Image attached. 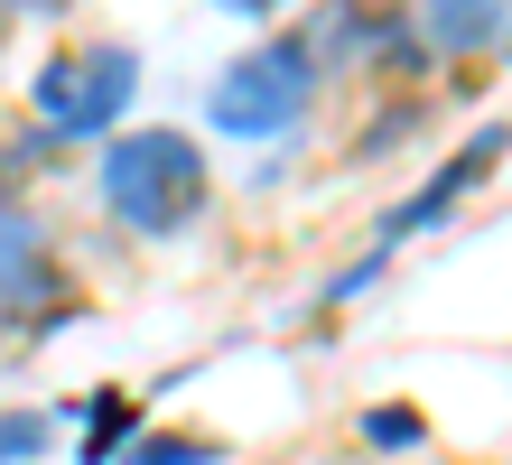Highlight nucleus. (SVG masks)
Listing matches in <instances>:
<instances>
[{"mask_svg":"<svg viewBox=\"0 0 512 465\" xmlns=\"http://www.w3.org/2000/svg\"><path fill=\"white\" fill-rule=\"evenodd\" d=\"M512 159V121H485V131H475L466 149H457V159H447L429 186H419V196H401V205H391L382 214V233H373V252L391 261V252H401V242H419V233H429V224H447V214H457L466 196H475V186H485L494 168Z\"/></svg>","mask_w":512,"mask_h":465,"instance_id":"20e7f679","label":"nucleus"},{"mask_svg":"<svg viewBox=\"0 0 512 465\" xmlns=\"http://www.w3.org/2000/svg\"><path fill=\"white\" fill-rule=\"evenodd\" d=\"M38 447H47V419H38V410H19V419H0V465H28Z\"/></svg>","mask_w":512,"mask_h":465,"instance_id":"9d476101","label":"nucleus"},{"mask_svg":"<svg viewBox=\"0 0 512 465\" xmlns=\"http://www.w3.org/2000/svg\"><path fill=\"white\" fill-rule=\"evenodd\" d=\"M0 298H10V307H47V326L75 317L66 261L47 252V224H38V214H0Z\"/></svg>","mask_w":512,"mask_h":465,"instance_id":"39448f33","label":"nucleus"},{"mask_svg":"<svg viewBox=\"0 0 512 465\" xmlns=\"http://www.w3.org/2000/svg\"><path fill=\"white\" fill-rule=\"evenodd\" d=\"M429 428H419V410H401V400H373L364 410V447H419Z\"/></svg>","mask_w":512,"mask_h":465,"instance_id":"6e6552de","label":"nucleus"},{"mask_svg":"<svg viewBox=\"0 0 512 465\" xmlns=\"http://www.w3.org/2000/svg\"><path fill=\"white\" fill-rule=\"evenodd\" d=\"M103 205H112V224H131L140 242H168V233H187L205 196H215V177H205V149L187 131H122L103 149Z\"/></svg>","mask_w":512,"mask_h":465,"instance_id":"f257e3e1","label":"nucleus"},{"mask_svg":"<svg viewBox=\"0 0 512 465\" xmlns=\"http://www.w3.org/2000/svg\"><path fill=\"white\" fill-rule=\"evenodd\" d=\"M205 456H215L205 438H131V456H122V465H205Z\"/></svg>","mask_w":512,"mask_h":465,"instance_id":"1a4fd4ad","label":"nucleus"},{"mask_svg":"<svg viewBox=\"0 0 512 465\" xmlns=\"http://www.w3.org/2000/svg\"><path fill=\"white\" fill-rule=\"evenodd\" d=\"M131 428H140V410L122 391H103V400H84V465H122V447H131Z\"/></svg>","mask_w":512,"mask_h":465,"instance_id":"0eeeda50","label":"nucleus"},{"mask_svg":"<svg viewBox=\"0 0 512 465\" xmlns=\"http://www.w3.org/2000/svg\"><path fill=\"white\" fill-rule=\"evenodd\" d=\"M419 38H429V56H485L512 38V10H494V0H429Z\"/></svg>","mask_w":512,"mask_h":465,"instance_id":"423d86ee","label":"nucleus"},{"mask_svg":"<svg viewBox=\"0 0 512 465\" xmlns=\"http://www.w3.org/2000/svg\"><path fill=\"white\" fill-rule=\"evenodd\" d=\"M308 103H317V38H308V28H270L243 66H224V84H215V131H233V140H280Z\"/></svg>","mask_w":512,"mask_h":465,"instance_id":"f03ea898","label":"nucleus"},{"mask_svg":"<svg viewBox=\"0 0 512 465\" xmlns=\"http://www.w3.org/2000/svg\"><path fill=\"white\" fill-rule=\"evenodd\" d=\"M131 84H140V56L122 38L103 47H75V56H47L38 84H28V112H38L47 140H94L131 112Z\"/></svg>","mask_w":512,"mask_h":465,"instance_id":"7ed1b4c3","label":"nucleus"}]
</instances>
